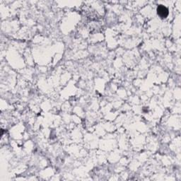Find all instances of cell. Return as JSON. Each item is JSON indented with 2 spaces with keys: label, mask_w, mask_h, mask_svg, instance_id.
Instances as JSON below:
<instances>
[{
  "label": "cell",
  "mask_w": 181,
  "mask_h": 181,
  "mask_svg": "<svg viewBox=\"0 0 181 181\" xmlns=\"http://www.w3.org/2000/svg\"><path fill=\"white\" fill-rule=\"evenodd\" d=\"M157 12H158V15L160 16L161 18L162 19H164V18H166L167 16L168 15V9L166 7L163 5H160L158 7V9H157Z\"/></svg>",
  "instance_id": "1"
}]
</instances>
